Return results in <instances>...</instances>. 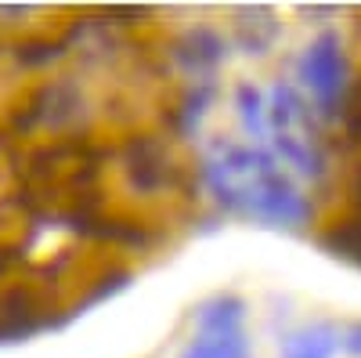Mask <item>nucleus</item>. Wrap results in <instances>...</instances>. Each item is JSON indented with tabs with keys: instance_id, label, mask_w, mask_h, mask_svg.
<instances>
[{
	"instance_id": "nucleus-7",
	"label": "nucleus",
	"mask_w": 361,
	"mask_h": 358,
	"mask_svg": "<svg viewBox=\"0 0 361 358\" xmlns=\"http://www.w3.org/2000/svg\"><path fill=\"white\" fill-rule=\"evenodd\" d=\"M127 174L137 189H163L166 174H170V163H166V153L159 145H134L127 153Z\"/></svg>"
},
{
	"instance_id": "nucleus-4",
	"label": "nucleus",
	"mask_w": 361,
	"mask_h": 358,
	"mask_svg": "<svg viewBox=\"0 0 361 358\" xmlns=\"http://www.w3.org/2000/svg\"><path fill=\"white\" fill-rule=\"evenodd\" d=\"M267 127L271 134H300L307 138L311 131V109L304 102V95L289 83H279L267 98Z\"/></svg>"
},
{
	"instance_id": "nucleus-1",
	"label": "nucleus",
	"mask_w": 361,
	"mask_h": 358,
	"mask_svg": "<svg viewBox=\"0 0 361 358\" xmlns=\"http://www.w3.org/2000/svg\"><path fill=\"white\" fill-rule=\"evenodd\" d=\"M304 83L322 112H336L347 98V54L336 33H318L300 62Z\"/></svg>"
},
{
	"instance_id": "nucleus-6",
	"label": "nucleus",
	"mask_w": 361,
	"mask_h": 358,
	"mask_svg": "<svg viewBox=\"0 0 361 358\" xmlns=\"http://www.w3.org/2000/svg\"><path fill=\"white\" fill-rule=\"evenodd\" d=\"M243 315H246V304L238 297H217V301L202 304L199 311V337L206 340L238 337L243 333Z\"/></svg>"
},
{
	"instance_id": "nucleus-8",
	"label": "nucleus",
	"mask_w": 361,
	"mask_h": 358,
	"mask_svg": "<svg viewBox=\"0 0 361 358\" xmlns=\"http://www.w3.org/2000/svg\"><path fill=\"white\" fill-rule=\"evenodd\" d=\"M271 138H275V153H279L289 167H296L304 177H318V174H322L325 160H322V153H318L307 138H300V134H271Z\"/></svg>"
},
{
	"instance_id": "nucleus-5",
	"label": "nucleus",
	"mask_w": 361,
	"mask_h": 358,
	"mask_svg": "<svg viewBox=\"0 0 361 358\" xmlns=\"http://www.w3.org/2000/svg\"><path fill=\"white\" fill-rule=\"evenodd\" d=\"M235 40L250 54L267 51L279 40V15L271 8H243L235 15Z\"/></svg>"
},
{
	"instance_id": "nucleus-11",
	"label": "nucleus",
	"mask_w": 361,
	"mask_h": 358,
	"mask_svg": "<svg viewBox=\"0 0 361 358\" xmlns=\"http://www.w3.org/2000/svg\"><path fill=\"white\" fill-rule=\"evenodd\" d=\"M235 109H238V119H243V127L253 134V138H267V102L264 95L257 91V87L243 83L238 87V95H235Z\"/></svg>"
},
{
	"instance_id": "nucleus-13",
	"label": "nucleus",
	"mask_w": 361,
	"mask_h": 358,
	"mask_svg": "<svg viewBox=\"0 0 361 358\" xmlns=\"http://www.w3.org/2000/svg\"><path fill=\"white\" fill-rule=\"evenodd\" d=\"M347 347H350V354H361V326H354L347 333Z\"/></svg>"
},
{
	"instance_id": "nucleus-10",
	"label": "nucleus",
	"mask_w": 361,
	"mask_h": 358,
	"mask_svg": "<svg viewBox=\"0 0 361 358\" xmlns=\"http://www.w3.org/2000/svg\"><path fill=\"white\" fill-rule=\"evenodd\" d=\"M336 354V333L329 326H307L286 340V358H333Z\"/></svg>"
},
{
	"instance_id": "nucleus-2",
	"label": "nucleus",
	"mask_w": 361,
	"mask_h": 358,
	"mask_svg": "<svg viewBox=\"0 0 361 358\" xmlns=\"http://www.w3.org/2000/svg\"><path fill=\"white\" fill-rule=\"evenodd\" d=\"M250 214H257L264 221H275V225H304L311 206H307L304 192L296 189L293 177L275 167L264 177H257V185L250 189Z\"/></svg>"
},
{
	"instance_id": "nucleus-9",
	"label": "nucleus",
	"mask_w": 361,
	"mask_h": 358,
	"mask_svg": "<svg viewBox=\"0 0 361 358\" xmlns=\"http://www.w3.org/2000/svg\"><path fill=\"white\" fill-rule=\"evenodd\" d=\"M37 112L47 127H62L73 116L83 112V98L73 91V87H47V91L37 98Z\"/></svg>"
},
{
	"instance_id": "nucleus-12",
	"label": "nucleus",
	"mask_w": 361,
	"mask_h": 358,
	"mask_svg": "<svg viewBox=\"0 0 361 358\" xmlns=\"http://www.w3.org/2000/svg\"><path fill=\"white\" fill-rule=\"evenodd\" d=\"M180 358H253V354H250L243 333H238V337H224V340H206V337H199Z\"/></svg>"
},
{
	"instance_id": "nucleus-3",
	"label": "nucleus",
	"mask_w": 361,
	"mask_h": 358,
	"mask_svg": "<svg viewBox=\"0 0 361 358\" xmlns=\"http://www.w3.org/2000/svg\"><path fill=\"white\" fill-rule=\"evenodd\" d=\"M177 66L180 69H188V73H209V69H217L224 62V54H228V44L224 37L217 33V29H188L185 37L177 40Z\"/></svg>"
}]
</instances>
